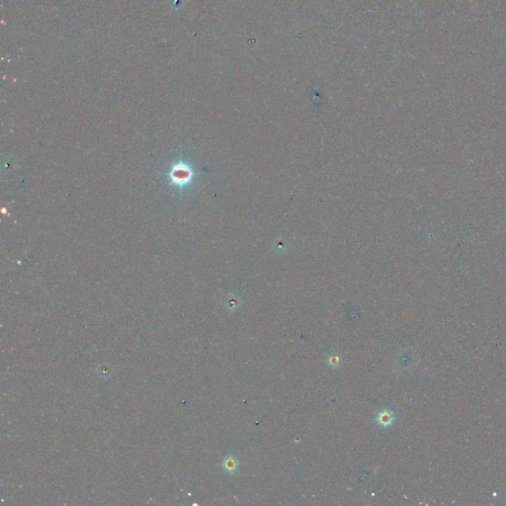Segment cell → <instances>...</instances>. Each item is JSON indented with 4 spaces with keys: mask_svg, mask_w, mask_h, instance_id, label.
Listing matches in <instances>:
<instances>
[{
    "mask_svg": "<svg viewBox=\"0 0 506 506\" xmlns=\"http://www.w3.org/2000/svg\"><path fill=\"white\" fill-rule=\"evenodd\" d=\"M191 177V171L186 165L178 164L171 171V180L177 185H185L188 183Z\"/></svg>",
    "mask_w": 506,
    "mask_h": 506,
    "instance_id": "1",
    "label": "cell"
},
{
    "mask_svg": "<svg viewBox=\"0 0 506 506\" xmlns=\"http://www.w3.org/2000/svg\"><path fill=\"white\" fill-rule=\"evenodd\" d=\"M377 421L381 426L383 427H388L391 426L394 422V416L390 410H382L380 412L379 415L377 416Z\"/></svg>",
    "mask_w": 506,
    "mask_h": 506,
    "instance_id": "2",
    "label": "cell"
},
{
    "mask_svg": "<svg viewBox=\"0 0 506 506\" xmlns=\"http://www.w3.org/2000/svg\"><path fill=\"white\" fill-rule=\"evenodd\" d=\"M224 469L227 470L228 472H230V473L235 472V470L237 469V462H236L235 458L228 457L224 461Z\"/></svg>",
    "mask_w": 506,
    "mask_h": 506,
    "instance_id": "3",
    "label": "cell"
},
{
    "mask_svg": "<svg viewBox=\"0 0 506 506\" xmlns=\"http://www.w3.org/2000/svg\"><path fill=\"white\" fill-rule=\"evenodd\" d=\"M337 363H338V359H337V357L333 356V357H332V360L330 361V365H336Z\"/></svg>",
    "mask_w": 506,
    "mask_h": 506,
    "instance_id": "4",
    "label": "cell"
}]
</instances>
